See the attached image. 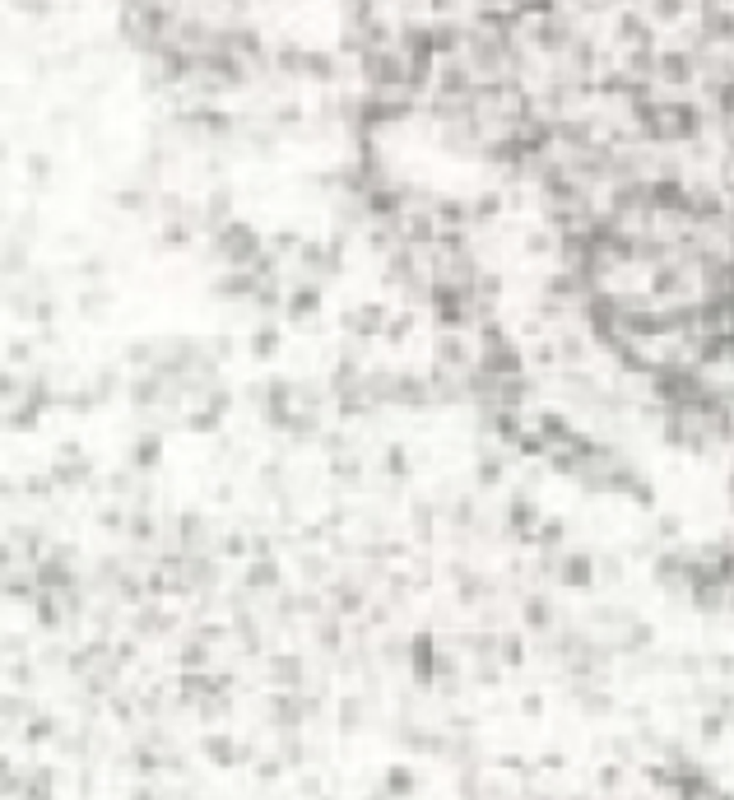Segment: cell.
<instances>
[{
	"label": "cell",
	"instance_id": "1",
	"mask_svg": "<svg viewBox=\"0 0 734 800\" xmlns=\"http://www.w3.org/2000/svg\"><path fill=\"white\" fill-rule=\"evenodd\" d=\"M210 256L223 261V265H252L265 256V237L247 224V219H228L210 233Z\"/></svg>",
	"mask_w": 734,
	"mask_h": 800
},
{
	"label": "cell",
	"instance_id": "2",
	"mask_svg": "<svg viewBox=\"0 0 734 800\" xmlns=\"http://www.w3.org/2000/svg\"><path fill=\"white\" fill-rule=\"evenodd\" d=\"M656 89L665 94H688L698 89V56L679 43H660L656 52Z\"/></svg>",
	"mask_w": 734,
	"mask_h": 800
},
{
	"label": "cell",
	"instance_id": "3",
	"mask_svg": "<svg viewBox=\"0 0 734 800\" xmlns=\"http://www.w3.org/2000/svg\"><path fill=\"white\" fill-rule=\"evenodd\" d=\"M432 364L470 373L479 364V340H470V331H437L432 335Z\"/></svg>",
	"mask_w": 734,
	"mask_h": 800
},
{
	"label": "cell",
	"instance_id": "4",
	"mask_svg": "<svg viewBox=\"0 0 734 800\" xmlns=\"http://www.w3.org/2000/svg\"><path fill=\"white\" fill-rule=\"evenodd\" d=\"M437 656H441V647H437L432 628L410 633V679H414V689H432V679H437Z\"/></svg>",
	"mask_w": 734,
	"mask_h": 800
},
{
	"label": "cell",
	"instance_id": "5",
	"mask_svg": "<svg viewBox=\"0 0 734 800\" xmlns=\"http://www.w3.org/2000/svg\"><path fill=\"white\" fill-rule=\"evenodd\" d=\"M553 582L567 586V591H590V586H600V582H595V554H590V549H562V554H558Z\"/></svg>",
	"mask_w": 734,
	"mask_h": 800
},
{
	"label": "cell",
	"instance_id": "6",
	"mask_svg": "<svg viewBox=\"0 0 734 800\" xmlns=\"http://www.w3.org/2000/svg\"><path fill=\"white\" fill-rule=\"evenodd\" d=\"M386 316H391L386 303H358V307H349V312L340 316V326H344V335H353V340H382Z\"/></svg>",
	"mask_w": 734,
	"mask_h": 800
},
{
	"label": "cell",
	"instance_id": "7",
	"mask_svg": "<svg viewBox=\"0 0 734 800\" xmlns=\"http://www.w3.org/2000/svg\"><path fill=\"white\" fill-rule=\"evenodd\" d=\"M558 619H562V615H558V605H553V600H549L544 591H530V595L521 600V624H525V633H530V637H544V633H553V628H558Z\"/></svg>",
	"mask_w": 734,
	"mask_h": 800
},
{
	"label": "cell",
	"instance_id": "8",
	"mask_svg": "<svg viewBox=\"0 0 734 800\" xmlns=\"http://www.w3.org/2000/svg\"><path fill=\"white\" fill-rule=\"evenodd\" d=\"M205 758L214 768H237L252 758V745H237L228 731H214V735H205Z\"/></svg>",
	"mask_w": 734,
	"mask_h": 800
},
{
	"label": "cell",
	"instance_id": "9",
	"mask_svg": "<svg viewBox=\"0 0 734 800\" xmlns=\"http://www.w3.org/2000/svg\"><path fill=\"white\" fill-rule=\"evenodd\" d=\"M432 219L441 233H465L470 228V200L465 195H432Z\"/></svg>",
	"mask_w": 734,
	"mask_h": 800
},
{
	"label": "cell",
	"instance_id": "10",
	"mask_svg": "<svg viewBox=\"0 0 734 800\" xmlns=\"http://www.w3.org/2000/svg\"><path fill=\"white\" fill-rule=\"evenodd\" d=\"M307 679V661L298 652H274L270 656V685L274 689H303Z\"/></svg>",
	"mask_w": 734,
	"mask_h": 800
},
{
	"label": "cell",
	"instance_id": "11",
	"mask_svg": "<svg viewBox=\"0 0 734 800\" xmlns=\"http://www.w3.org/2000/svg\"><path fill=\"white\" fill-rule=\"evenodd\" d=\"M131 628H135V637H163V633H173V628H177V615H173V610H163V605H140Z\"/></svg>",
	"mask_w": 734,
	"mask_h": 800
},
{
	"label": "cell",
	"instance_id": "12",
	"mask_svg": "<svg viewBox=\"0 0 734 800\" xmlns=\"http://www.w3.org/2000/svg\"><path fill=\"white\" fill-rule=\"evenodd\" d=\"M228 219H233V191H228V186H214V191L205 195V205H200V228L214 233V228L228 224Z\"/></svg>",
	"mask_w": 734,
	"mask_h": 800
},
{
	"label": "cell",
	"instance_id": "13",
	"mask_svg": "<svg viewBox=\"0 0 734 800\" xmlns=\"http://www.w3.org/2000/svg\"><path fill=\"white\" fill-rule=\"evenodd\" d=\"M242 582H247V591H279V586H283V568L274 564L270 554H256Z\"/></svg>",
	"mask_w": 734,
	"mask_h": 800
},
{
	"label": "cell",
	"instance_id": "14",
	"mask_svg": "<svg viewBox=\"0 0 734 800\" xmlns=\"http://www.w3.org/2000/svg\"><path fill=\"white\" fill-rule=\"evenodd\" d=\"M414 331H419V307L404 303V307H395V312L386 316V331H382V340H386V345H404Z\"/></svg>",
	"mask_w": 734,
	"mask_h": 800
},
{
	"label": "cell",
	"instance_id": "15",
	"mask_svg": "<svg viewBox=\"0 0 734 800\" xmlns=\"http://www.w3.org/2000/svg\"><path fill=\"white\" fill-rule=\"evenodd\" d=\"M623 577H628V558L623 554H614V549L595 554V582L600 586H623Z\"/></svg>",
	"mask_w": 734,
	"mask_h": 800
},
{
	"label": "cell",
	"instance_id": "16",
	"mask_svg": "<svg viewBox=\"0 0 734 800\" xmlns=\"http://www.w3.org/2000/svg\"><path fill=\"white\" fill-rule=\"evenodd\" d=\"M158 461H163V433H144L140 443L131 447V465L140 475H149V470H158Z\"/></svg>",
	"mask_w": 734,
	"mask_h": 800
},
{
	"label": "cell",
	"instance_id": "17",
	"mask_svg": "<svg viewBox=\"0 0 734 800\" xmlns=\"http://www.w3.org/2000/svg\"><path fill=\"white\" fill-rule=\"evenodd\" d=\"M502 479H507V456L502 452H483L479 465H474V485L479 489H498Z\"/></svg>",
	"mask_w": 734,
	"mask_h": 800
},
{
	"label": "cell",
	"instance_id": "18",
	"mask_svg": "<svg viewBox=\"0 0 734 800\" xmlns=\"http://www.w3.org/2000/svg\"><path fill=\"white\" fill-rule=\"evenodd\" d=\"M498 661L507 670H521L525 665V637L511 633V628H498Z\"/></svg>",
	"mask_w": 734,
	"mask_h": 800
},
{
	"label": "cell",
	"instance_id": "19",
	"mask_svg": "<svg viewBox=\"0 0 734 800\" xmlns=\"http://www.w3.org/2000/svg\"><path fill=\"white\" fill-rule=\"evenodd\" d=\"M729 726H734V722H729V716H725V712H716V707H707V712L698 716V740H702V745H720Z\"/></svg>",
	"mask_w": 734,
	"mask_h": 800
},
{
	"label": "cell",
	"instance_id": "20",
	"mask_svg": "<svg viewBox=\"0 0 734 800\" xmlns=\"http://www.w3.org/2000/svg\"><path fill=\"white\" fill-rule=\"evenodd\" d=\"M24 270H28V243H24V237H15V243L0 247V275L15 279V275H24Z\"/></svg>",
	"mask_w": 734,
	"mask_h": 800
},
{
	"label": "cell",
	"instance_id": "21",
	"mask_svg": "<svg viewBox=\"0 0 734 800\" xmlns=\"http://www.w3.org/2000/svg\"><path fill=\"white\" fill-rule=\"evenodd\" d=\"M177 665L182 670H210V643L205 637H191V643H182V652H177Z\"/></svg>",
	"mask_w": 734,
	"mask_h": 800
},
{
	"label": "cell",
	"instance_id": "22",
	"mask_svg": "<svg viewBox=\"0 0 734 800\" xmlns=\"http://www.w3.org/2000/svg\"><path fill=\"white\" fill-rule=\"evenodd\" d=\"M414 786H419V782H414V768H410V764H391L386 777H382V791H386V795H410Z\"/></svg>",
	"mask_w": 734,
	"mask_h": 800
},
{
	"label": "cell",
	"instance_id": "23",
	"mask_svg": "<svg viewBox=\"0 0 734 800\" xmlns=\"http://www.w3.org/2000/svg\"><path fill=\"white\" fill-rule=\"evenodd\" d=\"M410 526H414V540H419V545H428V540H432L437 512H432V503H428V498H419V503L410 507Z\"/></svg>",
	"mask_w": 734,
	"mask_h": 800
},
{
	"label": "cell",
	"instance_id": "24",
	"mask_svg": "<svg viewBox=\"0 0 734 800\" xmlns=\"http://www.w3.org/2000/svg\"><path fill=\"white\" fill-rule=\"evenodd\" d=\"M362 716H367L362 694H344V698H340V731H344V735L362 731Z\"/></svg>",
	"mask_w": 734,
	"mask_h": 800
},
{
	"label": "cell",
	"instance_id": "25",
	"mask_svg": "<svg viewBox=\"0 0 734 800\" xmlns=\"http://www.w3.org/2000/svg\"><path fill=\"white\" fill-rule=\"evenodd\" d=\"M247 349H252V358H274V354L283 349V335H279V326H274V322H265V326L252 335V345H247Z\"/></svg>",
	"mask_w": 734,
	"mask_h": 800
},
{
	"label": "cell",
	"instance_id": "26",
	"mask_svg": "<svg viewBox=\"0 0 734 800\" xmlns=\"http://www.w3.org/2000/svg\"><path fill=\"white\" fill-rule=\"evenodd\" d=\"M623 786H628V764H619V758L600 764V773H595V791H623Z\"/></svg>",
	"mask_w": 734,
	"mask_h": 800
},
{
	"label": "cell",
	"instance_id": "27",
	"mask_svg": "<svg viewBox=\"0 0 734 800\" xmlns=\"http://www.w3.org/2000/svg\"><path fill=\"white\" fill-rule=\"evenodd\" d=\"M28 716H33V703L24 694H5V698H0V722L15 726V722H28Z\"/></svg>",
	"mask_w": 734,
	"mask_h": 800
},
{
	"label": "cell",
	"instance_id": "28",
	"mask_svg": "<svg viewBox=\"0 0 734 800\" xmlns=\"http://www.w3.org/2000/svg\"><path fill=\"white\" fill-rule=\"evenodd\" d=\"M154 205V195L144 186H131V191H116V210H126V215H144Z\"/></svg>",
	"mask_w": 734,
	"mask_h": 800
},
{
	"label": "cell",
	"instance_id": "29",
	"mask_svg": "<svg viewBox=\"0 0 734 800\" xmlns=\"http://www.w3.org/2000/svg\"><path fill=\"white\" fill-rule=\"evenodd\" d=\"M656 540L660 545H679L683 540V516L679 512H660L656 516Z\"/></svg>",
	"mask_w": 734,
	"mask_h": 800
},
{
	"label": "cell",
	"instance_id": "30",
	"mask_svg": "<svg viewBox=\"0 0 734 800\" xmlns=\"http://www.w3.org/2000/svg\"><path fill=\"white\" fill-rule=\"evenodd\" d=\"M382 475H386V479H404V475H410V456H404L400 443L382 452Z\"/></svg>",
	"mask_w": 734,
	"mask_h": 800
},
{
	"label": "cell",
	"instance_id": "31",
	"mask_svg": "<svg viewBox=\"0 0 734 800\" xmlns=\"http://www.w3.org/2000/svg\"><path fill=\"white\" fill-rule=\"evenodd\" d=\"M674 670L688 675V679H702V675H707V656L692 652V647H688V652H674Z\"/></svg>",
	"mask_w": 734,
	"mask_h": 800
},
{
	"label": "cell",
	"instance_id": "32",
	"mask_svg": "<svg viewBox=\"0 0 734 800\" xmlns=\"http://www.w3.org/2000/svg\"><path fill=\"white\" fill-rule=\"evenodd\" d=\"M52 735H56V722H52V716H28V722H24V740H28V745H43V740H52Z\"/></svg>",
	"mask_w": 734,
	"mask_h": 800
},
{
	"label": "cell",
	"instance_id": "33",
	"mask_svg": "<svg viewBox=\"0 0 734 800\" xmlns=\"http://www.w3.org/2000/svg\"><path fill=\"white\" fill-rule=\"evenodd\" d=\"M107 303H112V294H107V289H84V294H79V312H84V316L107 312Z\"/></svg>",
	"mask_w": 734,
	"mask_h": 800
},
{
	"label": "cell",
	"instance_id": "34",
	"mask_svg": "<svg viewBox=\"0 0 734 800\" xmlns=\"http://www.w3.org/2000/svg\"><path fill=\"white\" fill-rule=\"evenodd\" d=\"M52 5H56V0H10V10H19V15H28V19H47Z\"/></svg>",
	"mask_w": 734,
	"mask_h": 800
},
{
	"label": "cell",
	"instance_id": "35",
	"mask_svg": "<svg viewBox=\"0 0 734 800\" xmlns=\"http://www.w3.org/2000/svg\"><path fill=\"white\" fill-rule=\"evenodd\" d=\"M28 177H33L37 186H47V182H52V158H47V154H28Z\"/></svg>",
	"mask_w": 734,
	"mask_h": 800
},
{
	"label": "cell",
	"instance_id": "36",
	"mask_svg": "<svg viewBox=\"0 0 734 800\" xmlns=\"http://www.w3.org/2000/svg\"><path fill=\"white\" fill-rule=\"evenodd\" d=\"M707 670H716L720 679H734V652H725V647L711 652V656H707Z\"/></svg>",
	"mask_w": 734,
	"mask_h": 800
},
{
	"label": "cell",
	"instance_id": "37",
	"mask_svg": "<svg viewBox=\"0 0 734 800\" xmlns=\"http://www.w3.org/2000/svg\"><path fill=\"white\" fill-rule=\"evenodd\" d=\"M521 716H544V694H525L521 698Z\"/></svg>",
	"mask_w": 734,
	"mask_h": 800
},
{
	"label": "cell",
	"instance_id": "38",
	"mask_svg": "<svg viewBox=\"0 0 734 800\" xmlns=\"http://www.w3.org/2000/svg\"><path fill=\"white\" fill-rule=\"evenodd\" d=\"M725 619H734V582L725 586Z\"/></svg>",
	"mask_w": 734,
	"mask_h": 800
},
{
	"label": "cell",
	"instance_id": "39",
	"mask_svg": "<svg viewBox=\"0 0 734 800\" xmlns=\"http://www.w3.org/2000/svg\"><path fill=\"white\" fill-rule=\"evenodd\" d=\"M5 158H10V145H5V140H0V164H5Z\"/></svg>",
	"mask_w": 734,
	"mask_h": 800
}]
</instances>
